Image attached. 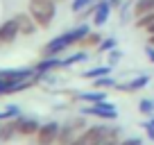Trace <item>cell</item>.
Listing matches in <instances>:
<instances>
[{"instance_id": "obj_1", "label": "cell", "mask_w": 154, "mask_h": 145, "mask_svg": "<svg viewBox=\"0 0 154 145\" xmlns=\"http://www.w3.org/2000/svg\"><path fill=\"white\" fill-rule=\"evenodd\" d=\"M27 11L36 20L38 29H50L57 18V0H27Z\"/></svg>"}, {"instance_id": "obj_2", "label": "cell", "mask_w": 154, "mask_h": 145, "mask_svg": "<svg viewBox=\"0 0 154 145\" xmlns=\"http://www.w3.org/2000/svg\"><path fill=\"white\" fill-rule=\"evenodd\" d=\"M88 127L86 122V116L79 113V116H72L68 118L66 122H61V129H59V138H57V145H70L77 136L82 134L84 129Z\"/></svg>"}, {"instance_id": "obj_3", "label": "cell", "mask_w": 154, "mask_h": 145, "mask_svg": "<svg viewBox=\"0 0 154 145\" xmlns=\"http://www.w3.org/2000/svg\"><path fill=\"white\" fill-rule=\"evenodd\" d=\"M79 113L84 116H91V118H97V120H104V122H113L118 120V106L109 100H102V102H95V104H84L79 109Z\"/></svg>"}, {"instance_id": "obj_4", "label": "cell", "mask_w": 154, "mask_h": 145, "mask_svg": "<svg viewBox=\"0 0 154 145\" xmlns=\"http://www.w3.org/2000/svg\"><path fill=\"white\" fill-rule=\"evenodd\" d=\"M59 129H61V125H59L57 120L41 122V127H38L36 136H34L36 145H57V138H59Z\"/></svg>"}, {"instance_id": "obj_5", "label": "cell", "mask_w": 154, "mask_h": 145, "mask_svg": "<svg viewBox=\"0 0 154 145\" xmlns=\"http://www.w3.org/2000/svg\"><path fill=\"white\" fill-rule=\"evenodd\" d=\"M68 48H70V45H68L66 36H63V34H59V36H52V39H50L48 43L41 48V57H61Z\"/></svg>"}, {"instance_id": "obj_6", "label": "cell", "mask_w": 154, "mask_h": 145, "mask_svg": "<svg viewBox=\"0 0 154 145\" xmlns=\"http://www.w3.org/2000/svg\"><path fill=\"white\" fill-rule=\"evenodd\" d=\"M111 11H113V7H111V2H106V0H97L95 2V14H93V18H91V23H93V27H104L106 23H109V18H111Z\"/></svg>"}, {"instance_id": "obj_7", "label": "cell", "mask_w": 154, "mask_h": 145, "mask_svg": "<svg viewBox=\"0 0 154 145\" xmlns=\"http://www.w3.org/2000/svg\"><path fill=\"white\" fill-rule=\"evenodd\" d=\"M14 18H16V23H18L20 36H34V34L38 32V25H36V20L32 18L29 11H18Z\"/></svg>"}, {"instance_id": "obj_8", "label": "cell", "mask_w": 154, "mask_h": 145, "mask_svg": "<svg viewBox=\"0 0 154 145\" xmlns=\"http://www.w3.org/2000/svg\"><path fill=\"white\" fill-rule=\"evenodd\" d=\"M20 36L18 32V23L16 18H7L5 23H0V45H9Z\"/></svg>"}, {"instance_id": "obj_9", "label": "cell", "mask_w": 154, "mask_h": 145, "mask_svg": "<svg viewBox=\"0 0 154 145\" xmlns=\"http://www.w3.org/2000/svg\"><path fill=\"white\" fill-rule=\"evenodd\" d=\"M147 84H149V75L143 72V75H136V77L127 79V82H118L116 91H120V93H136V91H143Z\"/></svg>"}, {"instance_id": "obj_10", "label": "cell", "mask_w": 154, "mask_h": 145, "mask_svg": "<svg viewBox=\"0 0 154 145\" xmlns=\"http://www.w3.org/2000/svg\"><path fill=\"white\" fill-rule=\"evenodd\" d=\"M91 32V25L86 23V20H82V23H77L75 27H70V29H66L63 32V36H66V41H68V45H79L82 43V39L86 36V34Z\"/></svg>"}, {"instance_id": "obj_11", "label": "cell", "mask_w": 154, "mask_h": 145, "mask_svg": "<svg viewBox=\"0 0 154 145\" xmlns=\"http://www.w3.org/2000/svg\"><path fill=\"white\" fill-rule=\"evenodd\" d=\"M61 57H41V61L34 63L36 75H48V72H57L61 70Z\"/></svg>"}, {"instance_id": "obj_12", "label": "cell", "mask_w": 154, "mask_h": 145, "mask_svg": "<svg viewBox=\"0 0 154 145\" xmlns=\"http://www.w3.org/2000/svg\"><path fill=\"white\" fill-rule=\"evenodd\" d=\"M16 122H18V136H36V131H38V127H41V122L36 120V118H23V116H18L16 118Z\"/></svg>"}, {"instance_id": "obj_13", "label": "cell", "mask_w": 154, "mask_h": 145, "mask_svg": "<svg viewBox=\"0 0 154 145\" xmlns=\"http://www.w3.org/2000/svg\"><path fill=\"white\" fill-rule=\"evenodd\" d=\"M75 100L84 102V104H95V102H102V100H106V91H102V88H91V91H79V93H75Z\"/></svg>"}, {"instance_id": "obj_14", "label": "cell", "mask_w": 154, "mask_h": 145, "mask_svg": "<svg viewBox=\"0 0 154 145\" xmlns=\"http://www.w3.org/2000/svg\"><path fill=\"white\" fill-rule=\"evenodd\" d=\"M88 59H91V54H88V50H77V52H72V54H68V57H61V66L63 68H72V66H77V63H86Z\"/></svg>"}, {"instance_id": "obj_15", "label": "cell", "mask_w": 154, "mask_h": 145, "mask_svg": "<svg viewBox=\"0 0 154 145\" xmlns=\"http://www.w3.org/2000/svg\"><path fill=\"white\" fill-rule=\"evenodd\" d=\"M111 70H113V68H111L109 63H102V66H93V68H88V70L79 72V77H82V79H88V82H93V79H97V77L111 75Z\"/></svg>"}, {"instance_id": "obj_16", "label": "cell", "mask_w": 154, "mask_h": 145, "mask_svg": "<svg viewBox=\"0 0 154 145\" xmlns=\"http://www.w3.org/2000/svg\"><path fill=\"white\" fill-rule=\"evenodd\" d=\"M0 131H2V140H11L18 136V122L16 118L11 120H0Z\"/></svg>"}, {"instance_id": "obj_17", "label": "cell", "mask_w": 154, "mask_h": 145, "mask_svg": "<svg viewBox=\"0 0 154 145\" xmlns=\"http://www.w3.org/2000/svg\"><path fill=\"white\" fill-rule=\"evenodd\" d=\"M102 39H104V34H102V32H97V29H91V32H88L86 36L82 39V43H79V45H82L84 50H95L97 45L102 43Z\"/></svg>"}, {"instance_id": "obj_18", "label": "cell", "mask_w": 154, "mask_h": 145, "mask_svg": "<svg viewBox=\"0 0 154 145\" xmlns=\"http://www.w3.org/2000/svg\"><path fill=\"white\" fill-rule=\"evenodd\" d=\"M154 11V0H134V20Z\"/></svg>"}, {"instance_id": "obj_19", "label": "cell", "mask_w": 154, "mask_h": 145, "mask_svg": "<svg viewBox=\"0 0 154 145\" xmlns=\"http://www.w3.org/2000/svg\"><path fill=\"white\" fill-rule=\"evenodd\" d=\"M93 88H102V91H113L116 86H118V79L113 77V75H104V77H97L93 79Z\"/></svg>"}, {"instance_id": "obj_20", "label": "cell", "mask_w": 154, "mask_h": 145, "mask_svg": "<svg viewBox=\"0 0 154 145\" xmlns=\"http://www.w3.org/2000/svg\"><path fill=\"white\" fill-rule=\"evenodd\" d=\"M134 25H136L138 29H143V32H147V34H154V11H152V14H147V16L136 18Z\"/></svg>"}, {"instance_id": "obj_21", "label": "cell", "mask_w": 154, "mask_h": 145, "mask_svg": "<svg viewBox=\"0 0 154 145\" xmlns=\"http://www.w3.org/2000/svg\"><path fill=\"white\" fill-rule=\"evenodd\" d=\"M95 2H97V0H70V11L75 16H79L84 9H88V7L95 5Z\"/></svg>"}, {"instance_id": "obj_22", "label": "cell", "mask_w": 154, "mask_h": 145, "mask_svg": "<svg viewBox=\"0 0 154 145\" xmlns=\"http://www.w3.org/2000/svg\"><path fill=\"white\" fill-rule=\"evenodd\" d=\"M138 111L143 116H154V97H140L138 100Z\"/></svg>"}, {"instance_id": "obj_23", "label": "cell", "mask_w": 154, "mask_h": 145, "mask_svg": "<svg viewBox=\"0 0 154 145\" xmlns=\"http://www.w3.org/2000/svg\"><path fill=\"white\" fill-rule=\"evenodd\" d=\"M20 116V106L18 104H7L5 109H0V120H11V118Z\"/></svg>"}, {"instance_id": "obj_24", "label": "cell", "mask_w": 154, "mask_h": 145, "mask_svg": "<svg viewBox=\"0 0 154 145\" xmlns=\"http://www.w3.org/2000/svg\"><path fill=\"white\" fill-rule=\"evenodd\" d=\"M113 48H118V39H116V36H104V39H102V43L97 45V52H102V54H106L109 52V50H113Z\"/></svg>"}, {"instance_id": "obj_25", "label": "cell", "mask_w": 154, "mask_h": 145, "mask_svg": "<svg viewBox=\"0 0 154 145\" xmlns=\"http://www.w3.org/2000/svg\"><path fill=\"white\" fill-rule=\"evenodd\" d=\"M120 59H122V52H120L118 48H113V50H109V52H106V63H109L111 68L118 66V63H120Z\"/></svg>"}, {"instance_id": "obj_26", "label": "cell", "mask_w": 154, "mask_h": 145, "mask_svg": "<svg viewBox=\"0 0 154 145\" xmlns=\"http://www.w3.org/2000/svg\"><path fill=\"white\" fill-rule=\"evenodd\" d=\"M140 127H143V131H145V136H147L149 140L154 143V125L149 120H145V122H140Z\"/></svg>"}, {"instance_id": "obj_27", "label": "cell", "mask_w": 154, "mask_h": 145, "mask_svg": "<svg viewBox=\"0 0 154 145\" xmlns=\"http://www.w3.org/2000/svg\"><path fill=\"white\" fill-rule=\"evenodd\" d=\"M118 145H143V140H140L138 136H129V138H120Z\"/></svg>"}, {"instance_id": "obj_28", "label": "cell", "mask_w": 154, "mask_h": 145, "mask_svg": "<svg viewBox=\"0 0 154 145\" xmlns=\"http://www.w3.org/2000/svg\"><path fill=\"white\" fill-rule=\"evenodd\" d=\"M70 145H88V140H86V134H84V131H82V134L77 136V138H75V140H72V143H70Z\"/></svg>"}, {"instance_id": "obj_29", "label": "cell", "mask_w": 154, "mask_h": 145, "mask_svg": "<svg viewBox=\"0 0 154 145\" xmlns=\"http://www.w3.org/2000/svg\"><path fill=\"white\" fill-rule=\"evenodd\" d=\"M145 57H147V59H149V61H152V63H154V45H149V43H147V45H145Z\"/></svg>"}, {"instance_id": "obj_30", "label": "cell", "mask_w": 154, "mask_h": 145, "mask_svg": "<svg viewBox=\"0 0 154 145\" xmlns=\"http://www.w3.org/2000/svg\"><path fill=\"white\" fill-rule=\"evenodd\" d=\"M100 145H118V140H102Z\"/></svg>"}, {"instance_id": "obj_31", "label": "cell", "mask_w": 154, "mask_h": 145, "mask_svg": "<svg viewBox=\"0 0 154 145\" xmlns=\"http://www.w3.org/2000/svg\"><path fill=\"white\" fill-rule=\"evenodd\" d=\"M147 120H149V122H152V125H154V116H149V118H147Z\"/></svg>"}, {"instance_id": "obj_32", "label": "cell", "mask_w": 154, "mask_h": 145, "mask_svg": "<svg viewBox=\"0 0 154 145\" xmlns=\"http://www.w3.org/2000/svg\"><path fill=\"white\" fill-rule=\"evenodd\" d=\"M0 140H2V131H0Z\"/></svg>"}, {"instance_id": "obj_33", "label": "cell", "mask_w": 154, "mask_h": 145, "mask_svg": "<svg viewBox=\"0 0 154 145\" xmlns=\"http://www.w3.org/2000/svg\"><path fill=\"white\" fill-rule=\"evenodd\" d=\"M57 2H61V0H57Z\"/></svg>"}, {"instance_id": "obj_34", "label": "cell", "mask_w": 154, "mask_h": 145, "mask_svg": "<svg viewBox=\"0 0 154 145\" xmlns=\"http://www.w3.org/2000/svg\"><path fill=\"white\" fill-rule=\"evenodd\" d=\"M131 2H134V0H131Z\"/></svg>"}]
</instances>
